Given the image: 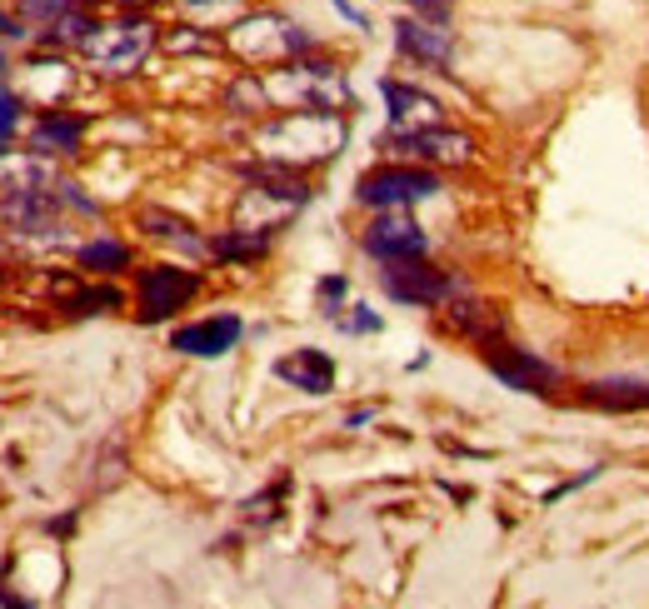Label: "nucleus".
I'll return each mask as SVG.
<instances>
[{
    "label": "nucleus",
    "mask_w": 649,
    "mask_h": 609,
    "mask_svg": "<svg viewBox=\"0 0 649 609\" xmlns=\"http://www.w3.org/2000/svg\"><path fill=\"white\" fill-rule=\"evenodd\" d=\"M340 145H345V120L325 106L290 110V116H280V120L255 130V151L271 165H290V170L330 160Z\"/></svg>",
    "instance_id": "1"
},
{
    "label": "nucleus",
    "mask_w": 649,
    "mask_h": 609,
    "mask_svg": "<svg viewBox=\"0 0 649 609\" xmlns=\"http://www.w3.org/2000/svg\"><path fill=\"white\" fill-rule=\"evenodd\" d=\"M151 46H155V25L145 15H130V21H116V25H95V36L81 40L85 60L100 75H130L151 56Z\"/></svg>",
    "instance_id": "2"
},
{
    "label": "nucleus",
    "mask_w": 649,
    "mask_h": 609,
    "mask_svg": "<svg viewBox=\"0 0 649 609\" xmlns=\"http://www.w3.org/2000/svg\"><path fill=\"white\" fill-rule=\"evenodd\" d=\"M225 46L236 50L245 65H280V60L305 50V31H296L285 15H245L240 25H230Z\"/></svg>",
    "instance_id": "3"
},
{
    "label": "nucleus",
    "mask_w": 649,
    "mask_h": 609,
    "mask_svg": "<svg viewBox=\"0 0 649 609\" xmlns=\"http://www.w3.org/2000/svg\"><path fill=\"white\" fill-rule=\"evenodd\" d=\"M265 95L275 100H285L290 110H305V106H345L350 100V91H345V81L335 75V65H285L275 81H265Z\"/></svg>",
    "instance_id": "4"
},
{
    "label": "nucleus",
    "mask_w": 649,
    "mask_h": 609,
    "mask_svg": "<svg viewBox=\"0 0 649 609\" xmlns=\"http://www.w3.org/2000/svg\"><path fill=\"white\" fill-rule=\"evenodd\" d=\"M435 176L430 170H414V165H380L370 176H360V190L354 195L365 200V205H410V200H425L435 195Z\"/></svg>",
    "instance_id": "5"
},
{
    "label": "nucleus",
    "mask_w": 649,
    "mask_h": 609,
    "mask_svg": "<svg viewBox=\"0 0 649 609\" xmlns=\"http://www.w3.org/2000/svg\"><path fill=\"white\" fill-rule=\"evenodd\" d=\"M389 270H380V285H385L389 300L400 304H440L449 290H455V280H449L445 270H430L420 265V255L414 260H385Z\"/></svg>",
    "instance_id": "6"
},
{
    "label": "nucleus",
    "mask_w": 649,
    "mask_h": 609,
    "mask_svg": "<svg viewBox=\"0 0 649 609\" xmlns=\"http://www.w3.org/2000/svg\"><path fill=\"white\" fill-rule=\"evenodd\" d=\"M389 151H405L430 165H465L474 155V141L460 135V130H445V126H420V130H395V135H389Z\"/></svg>",
    "instance_id": "7"
},
{
    "label": "nucleus",
    "mask_w": 649,
    "mask_h": 609,
    "mask_svg": "<svg viewBox=\"0 0 649 609\" xmlns=\"http://www.w3.org/2000/svg\"><path fill=\"white\" fill-rule=\"evenodd\" d=\"M201 290V280L190 270H170V265H155L141 275V320H166L176 315L190 295Z\"/></svg>",
    "instance_id": "8"
},
{
    "label": "nucleus",
    "mask_w": 649,
    "mask_h": 609,
    "mask_svg": "<svg viewBox=\"0 0 649 609\" xmlns=\"http://www.w3.org/2000/svg\"><path fill=\"white\" fill-rule=\"evenodd\" d=\"M365 250L380 260H414L425 255V230L405 220V215H385V220H375L365 230Z\"/></svg>",
    "instance_id": "9"
},
{
    "label": "nucleus",
    "mask_w": 649,
    "mask_h": 609,
    "mask_svg": "<svg viewBox=\"0 0 649 609\" xmlns=\"http://www.w3.org/2000/svg\"><path fill=\"white\" fill-rule=\"evenodd\" d=\"M484 360H490V370H495L505 385H515V390H544V385H555V370H550V365L534 360V355H525V350H509V345H495V341H490Z\"/></svg>",
    "instance_id": "10"
},
{
    "label": "nucleus",
    "mask_w": 649,
    "mask_h": 609,
    "mask_svg": "<svg viewBox=\"0 0 649 609\" xmlns=\"http://www.w3.org/2000/svg\"><path fill=\"white\" fill-rule=\"evenodd\" d=\"M275 375L285 385L305 390V395H325V390H335V360L325 350H296L285 360H275Z\"/></svg>",
    "instance_id": "11"
},
{
    "label": "nucleus",
    "mask_w": 649,
    "mask_h": 609,
    "mask_svg": "<svg viewBox=\"0 0 649 609\" xmlns=\"http://www.w3.org/2000/svg\"><path fill=\"white\" fill-rule=\"evenodd\" d=\"M240 341V320L236 315H215V320H201V325H185L176 330V350L180 355H225L230 345Z\"/></svg>",
    "instance_id": "12"
},
{
    "label": "nucleus",
    "mask_w": 649,
    "mask_h": 609,
    "mask_svg": "<svg viewBox=\"0 0 649 609\" xmlns=\"http://www.w3.org/2000/svg\"><path fill=\"white\" fill-rule=\"evenodd\" d=\"M389 100V116L400 130H420V126H440V106L430 100L425 91H414V85H400V81H385L380 85Z\"/></svg>",
    "instance_id": "13"
},
{
    "label": "nucleus",
    "mask_w": 649,
    "mask_h": 609,
    "mask_svg": "<svg viewBox=\"0 0 649 609\" xmlns=\"http://www.w3.org/2000/svg\"><path fill=\"white\" fill-rule=\"evenodd\" d=\"M395 36H400V50H405V56L430 60V65H449V50H455V40H449L445 25L400 21V25H395Z\"/></svg>",
    "instance_id": "14"
},
{
    "label": "nucleus",
    "mask_w": 649,
    "mask_h": 609,
    "mask_svg": "<svg viewBox=\"0 0 649 609\" xmlns=\"http://www.w3.org/2000/svg\"><path fill=\"white\" fill-rule=\"evenodd\" d=\"M85 135V120L75 116H60V110H50L46 120L36 126V135H31V145H36L40 155H56V151H75Z\"/></svg>",
    "instance_id": "15"
},
{
    "label": "nucleus",
    "mask_w": 649,
    "mask_h": 609,
    "mask_svg": "<svg viewBox=\"0 0 649 609\" xmlns=\"http://www.w3.org/2000/svg\"><path fill=\"white\" fill-rule=\"evenodd\" d=\"M65 65H50V60H31L21 71V95L25 100H36V106H46V110H56V100H60V91H50V75H60Z\"/></svg>",
    "instance_id": "16"
},
{
    "label": "nucleus",
    "mask_w": 649,
    "mask_h": 609,
    "mask_svg": "<svg viewBox=\"0 0 649 609\" xmlns=\"http://www.w3.org/2000/svg\"><path fill=\"white\" fill-rule=\"evenodd\" d=\"M81 265H85V270H100V275H110V270H125V265H130V250L120 246V240H91V246L81 250Z\"/></svg>",
    "instance_id": "17"
},
{
    "label": "nucleus",
    "mask_w": 649,
    "mask_h": 609,
    "mask_svg": "<svg viewBox=\"0 0 649 609\" xmlns=\"http://www.w3.org/2000/svg\"><path fill=\"white\" fill-rule=\"evenodd\" d=\"M215 255H225V260H255V255H265V235H260V230H245V225H240L236 235L215 240Z\"/></svg>",
    "instance_id": "18"
},
{
    "label": "nucleus",
    "mask_w": 649,
    "mask_h": 609,
    "mask_svg": "<svg viewBox=\"0 0 649 609\" xmlns=\"http://www.w3.org/2000/svg\"><path fill=\"white\" fill-rule=\"evenodd\" d=\"M590 399L594 405H625V410H635V405H649V385H594Z\"/></svg>",
    "instance_id": "19"
},
{
    "label": "nucleus",
    "mask_w": 649,
    "mask_h": 609,
    "mask_svg": "<svg viewBox=\"0 0 649 609\" xmlns=\"http://www.w3.org/2000/svg\"><path fill=\"white\" fill-rule=\"evenodd\" d=\"M455 325L480 335V341H495L500 320H495V310H484V304H460V310H455Z\"/></svg>",
    "instance_id": "20"
},
{
    "label": "nucleus",
    "mask_w": 649,
    "mask_h": 609,
    "mask_svg": "<svg viewBox=\"0 0 649 609\" xmlns=\"http://www.w3.org/2000/svg\"><path fill=\"white\" fill-rule=\"evenodd\" d=\"M271 106V95H265V81H255V75H245V81L230 85V110H265Z\"/></svg>",
    "instance_id": "21"
},
{
    "label": "nucleus",
    "mask_w": 649,
    "mask_h": 609,
    "mask_svg": "<svg viewBox=\"0 0 649 609\" xmlns=\"http://www.w3.org/2000/svg\"><path fill=\"white\" fill-rule=\"evenodd\" d=\"M180 11L190 21H225V15L245 11V0H180Z\"/></svg>",
    "instance_id": "22"
},
{
    "label": "nucleus",
    "mask_w": 649,
    "mask_h": 609,
    "mask_svg": "<svg viewBox=\"0 0 649 609\" xmlns=\"http://www.w3.org/2000/svg\"><path fill=\"white\" fill-rule=\"evenodd\" d=\"M141 225H151V235H160V240H185V246H195V235H190L185 220H176V215L166 211H145Z\"/></svg>",
    "instance_id": "23"
},
{
    "label": "nucleus",
    "mask_w": 649,
    "mask_h": 609,
    "mask_svg": "<svg viewBox=\"0 0 649 609\" xmlns=\"http://www.w3.org/2000/svg\"><path fill=\"white\" fill-rule=\"evenodd\" d=\"M21 5V15H31V21H60V15H71L75 0H15Z\"/></svg>",
    "instance_id": "24"
},
{
    "label": "nucleus",
    "mask_w": 649,
    "mask_h": 609,
    "mask_svg": "<svg viewBox=\"0 0 649 609\" xmlns=\"http://www.w3.org/2000/svg\"><path fill=\"white\" fill-rule=\"evenodd\" d=\"M21 95L11 91V85H5V75H0V141H5V135H15V116H21Z\"/></svg>",
    "instance_id": "25"
},
{
    "label": "nucleus",
    "mask_w": 649,
    "mask_h": 609,
    "mask_svg": "<svg viewBox=\"0 0 649 609\" xmlns=\"http://www.w3.org/2000/svg\"><path fill=\"white\" fill-rule=\"evenodd\" d=\"M95 304H100V310H116L120 295L116 290H91V295H81V300H75V310H95Z\"/></svg>",
    "instance_id": "26"
},
{
    "label": "nucleus",
    "mask_w": 649,
    "mask_h": 609,
    "mask_svg": "<svg viewBox=\"0 0 649 609\" xmlns=\"http://www.w3.org/2000/svg\"><path fill=\"white\" fill-rule=\"evenodd\" d=\"M340 295H345V280H325V285H320V300H325V315H335L330 304L340 300Z\"/></svg>",
    "instance_id": "27"
},
{
    "label": "nucleus",
    "mask_w": 649,
    "mask_h": 609,
    "mask_svg": "<svg viewBox=\"0 0 649 609\" xmlns=\"http://www.w3.org/2000/svg\"><path fill=\"white\" fill-rule=\"evenodd\" d=\"M170 50H211V40L185 36V31H180V36H170Z\"/></svg>",
    "instance_id": "28"
},
{
    "label": "nucleus",
    "mask_w": 649,
    "mask_h": 609,
    "mask_svg": "<svg viewBox=\"0 0 649 609\" xmlns=\"http://www.w3.org/2000/svg\"><path fill=\"white\" fill-rule=\"evenodd\" d=\"M410 5H414V11H425V15H445L455 0H410Z\"/></svg>",
    "instance_id": "29"
},
{
    "label": "nucleus",
    "mask_w": 649,
    "mask_h": 609,
    "mask_svg": "<svg viewBox=\"0 0 649 609\" xmlns=\"http://www.w3.org/2000/svg\"><path fill=\"white\" fill-rule=\"evenodd\" d=\"M0 36H21V31H15V21H11V15H0Z\"/></svg>",
    "instance_id": "30"
},
{
    "label": "nucleus",
    "mask_w": 649,
    "mask_h": 609,
    "mask_svg": "<svg viewBox=\"0 0 649 609\" xmlns=\"http://www.w3.org/2000/svg\"><path fill=\"white\" fill-rule=\"evenodd\" d=\"M130 5H151V0H130Z\"/></svg>",
    "instance_id": "31"
},
{
    "label": "nucleus",
    "mask_w": 649,
    "mask_h": 609,
    "mask_svg": "<svg viewBox=\"0 0 649 609\" xmlns=\"http://www.w3.org/2000/svg\"><path fill=\"white\" fill-rule=\"evenodd\" d=\"M0 75H5V65H0Z\"/></svg>",
    "instance_id": "32"
},
{
    "label": "nucleus",
    "mask_w": 649,
    "mask_h": 609,
    "mask_svg": "<svg viewBox=\"0 0 649 609\" xmlns=\"http://www.w3.org/2000/svg\"><path fill=\"white\" fill-rule=\"evenodd\" d=\"M0 155H5V151H0Z\"/></svg>",
    "instance_id": "33"
}]
</instances>
